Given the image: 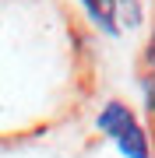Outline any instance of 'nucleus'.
<instances>
[{
    "label": "nucleus",
    "mask_w": 155,
    "mask_h": 158,
    "mask_svg": "<svg viewBox=\"0 0 155 158\" xmlns=\"http://www.w3.org/2000/svg\"><path fill=\"white\" fill-rule=\"evenodd\" d=\"M144 98H148V113H152V119H155V67H152V74H148V81H144Z\"/></svg>",
    "instance_id": "obj_4"
},
{
    "label": "nucleus",
    "mask_w": 155,
    "mask_h": 158,
    "mask_svg": "<svg viewBox=\"0 0 155 158\" xmlns=\"http://www.w3.org/2000/svg\"><path fill=\"white\" fill-rule=\"evenodd\" d=\"M99 130L106 137H113L116 148L127 158H148V141H144V130L138 127V119L127 106L120 102H109V106L99 113Z\"/></svg>",
    "instance_id": "obj_1"
},
{
    "label": "nucleus",
    "mask_w": 155,
    "mask_h": 158,
    "mask_svg": "<svg viewBox=\"0 0 155 158\" xmlns=\"http://www.w3.org/2000/svg\"><path fill=\"white\" fill-rule=\"evenodd\" d=\"M148 63L155 67V28H152V42H148Z\"/></svg>",
    "instance_id": "obj_5"
},
{
    "label": "nucleus",
    "mask_w": 155,
    "mask_h": 158,
    "mask_svg": "<svg viewBox=\"0 0 155 158\" xmlns=\"http://www.w3.org/2000/svg\"><path fill=\"white\" fill-rule=\"evenodd\" d=\"M85 11L92 14V21L106 32H116V0H81Z\"/></svg>",
    "instance_id": "obj_2"
},
{
    "label": "nucleus",
    "mask_w": 155,
    "mask_h": 158,
    "mask_svg": "<svg viewBox=\"0 0 155 158\" xmlns=\"http://www.w3.org/2000/svg\"><path fill=\"white\" fill-rule=\"evenodd\" d=\"M116 14H120L123 25H138L141 14H138V0H116Z\"/></svg>",
    "instance_id": "obj_3"
}]
</instances>
